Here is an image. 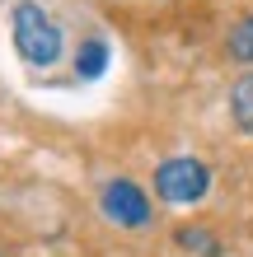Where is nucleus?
<instances>
[{
    "label": "nucleus",
    "instance_id": "nucleus-2",
    "mask_svg": "<svg viewBox=\"0 0 253 257\" xmlns=\"http://www.w3.org/2000/svg\"><path fill=\"white\" fill-rule=\"evenodd\" d=\"M206 187H211V173H206V164H197V159H164L155 169V192L164 196V201H202L206 196Z\"/></svg>",
    "mask_w": 253,
    "mask_h": 257
},
{
    "label": "nucleus",
    "instance_id": "nucleus-4",
    "mask_svg": "<svg viewBox=\"0 0 253 257\" xmlns=\"http://www.w3.org/2000/svg\"><path fill=\"white\" fill-rule=\"evenodd\" d=\"M230 112H234V126L253 136V70L234 80V89H230Z\"/></svg>",
    "mask_w": 253,
    "mask_h": 257
},
{
    "label": "nucleus",
    "instance_id": "nucleus-7",
    "mask_svg": "<svg viewBox=\"0 0 253 257\" xmlns=\"http://www.w3.org/2000/svg\"><path fill=\"white\" fill-rule=\"evenodd\" d=\"M178 243H183V248H192V252H202V257H220L216 238L206 234V229H192V224H188V229H178Z\"/></svg>",
    "mask_w": 253,
    "mask_h": 257
},
{
    "label": "nucleus",
    "instance_id": "nucleus-5",
    "mask_svg": "<svg viewBox=\"0 0 253 257\" xmlns=\"http://www.w3.org/2000/svg\"><path fill=\"white\" fill-rule=\"evenodd\" d=\"M103 66H108V47H103L99 38L80 42V56H75V75H80V80H99Z\"/></svg>",
    "mask_w": 253,
    "mask_h": 257
},
{
    "label": "nucleus",
    "instance_id": "nucleus-3",
    "mask_svg": "<svg viewBox=\"0 0 253 257\" xmlns=\"http://www.w3.org/2000/svg\"><path fill=\"white\" fill-rule=\"evenodd\" d=\"M103 215L127 224V229H145V224H150V201H145V192L136 183L117 178V183L103 187Z\"/></svg>",
    "mask_w": 253,
    "mask_h": 257
},
{
    "label": "nucleus",
    "instance_id": "nucleus-6",
    "mask_svg": "<svg viewBox=\"0 0 253 257\" xmlns=\"http://www.w3.org/2000/svg\"><path fill=\"white\" fill-rule=\"evenodd\" d=\"M230 56H234V61H248V66H253V14L230 28Z\"/></svg>",
    "mask_w": 253,
    "mask_h": 257
},
{
    "label": "nucleus",
    "instance_id": "nucleus-1",
    "mask_svg": "<svg viewBox=\"0 0 253 257\" xmlns=\"http://www.w3.org/2000/svg\"><path fill=\"white\" fill-rule=\"evenodd\" d=\"M61 28L56 19L42 5L33 0H24V5H14V47L28 66H56V56H61Z\"/></svg>",
    "mask_w": 253,
    "mask_h": 257
}]
</instances>
